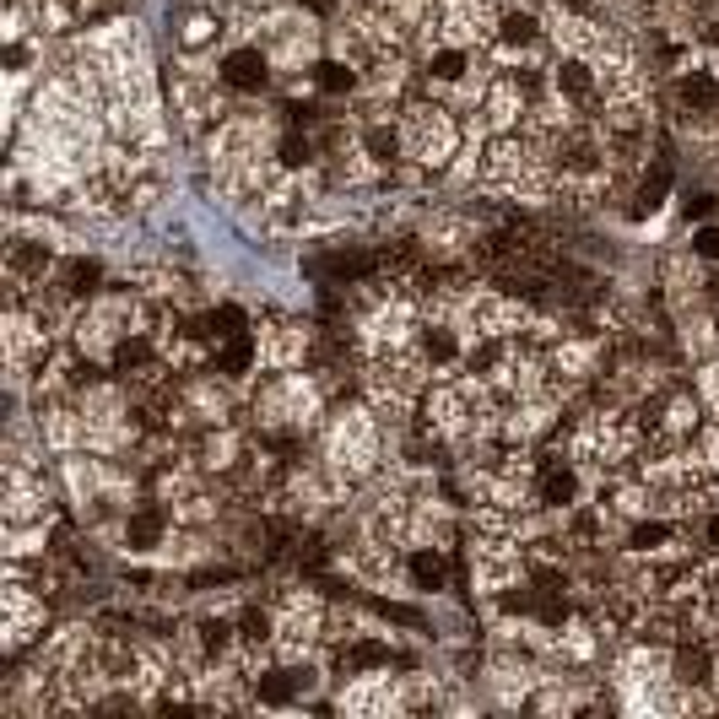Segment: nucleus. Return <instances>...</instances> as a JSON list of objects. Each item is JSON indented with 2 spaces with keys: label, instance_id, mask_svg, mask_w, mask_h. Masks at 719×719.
Here are the masks:
<instances>
[{
  "label": "nucleus",
  "instance_id": "obj_4",
  "mask_svg": "<svg viewBox=\"0 0 719 719\" xmlns=\"http://www.w3.org/2000/svg\"><path fill=\"white\" fill-rule=\"evenodd\" d=\"M314 271H319V276L357 282V276H368V271H373V254H363V249H336L331 260H314Z\"/></svg>",
  "mask_w": 719,
  "mask_h": 719
},
{
  "label": "nucleus",
  "instance_id": "obj_22",
  "mask_svg": "<svg viewBox=\"0 0 719 719\" xmlns=\"http://www.w3.org/2000/svg\"><path fill=\"white\" fill-rule=\"evenodd\" d=\"M238 633H244L249 643H266V638H271V617H266V611H244Z\"/></svg>",
  "mask_w": 719,
  "mask_h": 719
},
{
  "label": "nucleus",
  "instance_id": "obj_9",
  "mask_svg": "<svg viewBox=\"0 0 719 719\" xmlns=\"http://www.w3.org/2000/svg\"><path fill=\"white\" fill-rule=\"evenodd\" d=\"M422 357L433 363V368H443V363H454L460 357V341H454L443 324H433V331H422Z\"/></svg>",
  "mask_w": 719,
  "mask_h": 719
},
{
  "label": "nucleus",
  "instance_id": "obj_12",
  "mask_svg": "<svg viewBox=\"0 0 719 719\" xmlns=\"http://www.w3.org/2000/svg\"><path fill=\"white\" fill-rule=\"evenodd\" d=\"M666 189H671V168L660 163L655 173H649V179H643V189H638V212H655V206L666 201Z\"/></svg>",
  "mask_w": 719,
  "mask_h": 719
},
{
  "label": "nucleus",
  "instance_id": "obj_14",
  "mask_svg": "<svg viewBox=\"0 0 719 719\" xmlns=\"http://www.w3.org/2000/svg\"><path fill=\"white\" fill-rule=\"evenodd\" d=\"M147 363H152V347H147V341H136V336L114 347V368H119V373H130V368H147Z\"/></svg>",
  "mask_w": 719,
  "mask_h": 719
},
{
  "label": "nucleus",
  "instance_id": "obj_2",
  "mask_svg": "<svg viewBox=\"0 0 719 719\" xmlns=\"http://www.w3.org/2000/svg\"><path fill=\"white\" fill-rule=\"evenodd\" d=\"M536 492H541V503H552V508H568V503L579 498V471H573V466H563V460H547V466H541V482H536Z\"/></svg>",
  "mask_w": 719,
  "mask_h": 719
},
{
  "label": "nucleus",
  "instance_id": "obj_18",
  "mask_svg": "<svg viewBox=\"0 0 719 719\" xmlns=\"http://www.w3.org/2000/svg\"><path fill=\"white\" fill-rule=\"evenodd\" d=\"M433 76H438V82H460V76H466V54H460V49H438V54H433Z\"/></svg>",
  "mask_w": 719,
  "mask_h": 719
},
{
  "label": "nucleus",
  "instance_id": "obj_25",
  "mask_svg": "<svg viewBox=\"0 0 719 719\" xmlns=\"http://www.w3.org/2000/svg\"><path fill=\"white\" fill-rule=\"evenodd\" d=\"M282 163H287V168H298V163H308V147H303L298 136H287V141H282Z\"/></svg>",
  "mask_w": 719,
  "mask_h": 719
},
{
  "label": "nucleus",
  "instance_id": "obj_26",
  "mask_svg": "<svg viewBox=\"0 0 719 719\" xmlns=\"http://www.w3.org/2000/svg\"><path fill=\"white\" fill-rule=\"evenodd\" d=\"M308 12H319V17H331V12H336V0H308Z\"/></svg>",
  "mask_w": 719,
  "mask_h": 719
},
{
  "label": "nucleus",
  "instance_id": "obj_17",
  "mask_svg": "<svg viewBox=\"0 0 719 719\" xmlns=\"http://www.w3.org/2000/svg\"><path fill=\"white\" fill-rule=\"evenodd\" d=\"M373 666H389V649L384 643H357L347 655V671H373Z\"/></svg>",
  "mask_w": 719,
  "mask_h": 719
},
{
  "label": "nucleus",
  "instance_id": "obj_1",
  "mask_svg": "<svg viewBox=\"0 0 719 719\" xmlns=\"http://www.w3.org/2000/svg\"><path fill=\"white\" fill-rule=\"evenodd\" d=\"M222 82L238 87V92H260V87H266V54H260V49H233L222 60Z\"/></svg>",
  "mask_w": 719,
  "mask_h": 719
},
{
  "label": "nucleus",
  "instance_id": "obj_8",
  "mask_svg": "<svg viewBox=\"0 0 719 719\" xmlns=\"http://www.w3.org/2000/svg\"><path fill=\"white\" fill-rule=\"evenodd\" d=\"M254 363V341H249V331L244 336H228L222 341V352H217V373H244Z\"/></svg>",
  "mask_w": 719,
  "mask_h": 719
},
{
  "label": "nucleus",
  "instance_id": "obj_6",
  "mask_svg": "<svg viewBox=\"0 0 719 719\" xmlns=\"http://www.w3.org/2000/svg\"><path fill=\"white\" fill-rule=\"evenodd\" d=\"M124 541L136 547V552L157 547V541H163V514H157V508H141V514H130V525H124Z\"/></svg>",
  "mask_w": 719,
  "mask_h": 719
},
{
  "label": "nucleus",
  "instance_id": "obj_5",
  "mask_svg": "<svg viewBox=\"0 0 719 719\" xmlns=\"http://www.w3.org/2000/svg\"><path fill=\"white\" fill-rule=\"evenodd\" d=\"M682 103H687V108H698V114H714V108H719V82H714L708 71L682 76Z\"/></svg>",
  "mask_w": 719,
  "mask_h": 719
},
{
  "label": "nucleus",
  "instance_id": "obj_10",
  "mask_svg": "<svg viewBox=\"0 0 719 719\" xmlns=\"http://www.w3.org/2000/svg\"><path fill=\"white\" fill-rule=\"evenodd\" d=\"M443 557L438 552H411V579H417V590H438L443 584Z\"/></svg>",
  "mask_w": 719,
  "mask_h": 719
},
{
  "label": "nucleus",
  "instance_id": "obj_24",
  "mask_svg": "<svg viewBox=\"0 0 719 719\" xmlns=\"http://www.w3.org/2000/svg\"><path fill=\"white\" fill-rule=\"evenodd\" d=\"M692 254L698 260H719V228H698L692 233Z\"/></svg>",
  "mask_w": 719,
  "mask_h": 719
},
{
  "label": "nucleus",
  "instance_id": "obj_11",
  "mask_svg": "<svg viewBox=\"0 0 719 719\" xmlns=\"http://www.w3.org/2000/svg\"><path fill=\"white\" fill-rule=\"evenodd\" d=\"M314 82H319L324 92H352V87H357L352 65H341V60H324V65H314Z\"/></svg>",
  "mask_w": 719,
  "mask_h": 719
},
{
  "label": "nucleus",
  "instance_id": "obj_3",
  "mask_svg": "<svg viewBox=\"0 0 719 719\" xmlns=\"http://www.w3.org/2000/svg\"><path fill=\"white\" fill-rule=\"evenodd\" d=\"M298 692H303V671H266V676H254V698L271 703V708L292 703Z\"/></svg>",
  "mask_w": 719,
  "mask_h": 719
},
{
  "label": "nucleus",
  "instance_id": "obj_15",
  "mask_svg": "<svg viewBox=\"0 0 719 719\" xmlns=\"http://www.w3.org/2000/svg\"><path fill=\"white\" fill-rule=\"evenodd\" d=\"M212 336H244V308L238 303H222V308H212Z\"/></svg>",
  "mask_w": 719,
  "mask_h": 719
},
{
  "label": "nucleus",
  "instance_id": "obj_7",
  "mask_svg": "<svg viewBox=\"0 0 719 719\" xmlns=\"http://www.w3.org/2000/svg\"><path fill=\"white\" fill-rule=\"evenodd\" d=\"M557 92H568V98H590V92H595L590 65H584V60H563V65H557Z\"/></svg>",
  "mask_w": 719,
  "mask_h": 719
},
{
  "label": "nucleus",
  "instance_id": "obj_21",
  "mask_svg": "<svg viewBox=\"0 0 719 719\" xmlns=\"http://www.w3.org/2000/svg\"><path fill=\"white\" fill-rule=\"evenodd\" d=\"M228 643H233V627L228 622H201V649H206V655H222Z\"/></svg>",
  "mask_w": 719,
  "mask_h": 719
},
{
  "label": "nucleus",
  "instance_id": "obj_13",
  "mask_svg": "<svg viewBox=\"0 0 719 719\" xmlns=\"http://www.w3.org/2000/svg\"><path fill=\"white\" fill-rule=\"evenodd\" d=\"M708 671H714L708 649H682V655H676V676L682 682H708Z\"/></svg>",
  "mask_w": 719,
  "mask_h": 719
},
{
  "label": "nucleus",
  "instance_id": "obj_19",
  "mask_svg": "<svg viewBox=\"0 0 719 719\" xmlns=\"http://www.w3.org/2000/svg\"><path fill=\"white\" fill-rule=\"evenodd\" d=\"M541 33H536V17H503V44H519V49H531Z\"/></svg>",
  "mask_w": 719,
  "mask_h": 719
},
{
  "label": "nucleus",
  "instance_id": "obj_16",
  "mask_svg": "<svg viewBox=\"0 0 719 719\" xmlns=\"http://www.w3.org/2000/svg\"><path fill=\"white\" fill-rule=\"evenodd\" d=\"M98 287V266L92 260H71L65 266V292H92Z\"/></svg>",
  "mask_w": 719,
  "mask_h": 719
},
{
  "label": "nucleus",
  "instance_id": "obj_27",
  "mask_svg": "<svg viewBox=\"0 0 719 719\" xmlns=\"http://www.w3.org/2000/svg\"><path fill=\"white\" fill-rule=\"evenodd\" d=\"M708 541H714V547H719V514H714V519H708Z\"/></svg>",
  "mask_w": 719,
  "mask_h": 719
},
{
  "label": "nucleus",
  "instance_id": "obj_23",
  "mask_svg": "<svg viewBox=\"0 0 719 719\" xmlns=\"http://www.w3.org/2000/svg\"><path fill=\"white\" fill-rule=\"evenodd\" d=\"M395 147H401L395 130H384V124H379V130H368V152H373L379 163H384V157H395Z\"/></svg>",
  "mask_w": 719,
  "mask_h": 719
},
{
  "label": "nucleus",
  "instance_id": "obj_20",
  "mask_svg": "<svg viewBox=\"0 0 719 719\" xmlns=\"http://www.w3.org/2000/svg\"><path fill=\"white\" fill-rule=\"evenodd\" d=\"M666 541H671V525H660V519H649V525L633 531V547H638V552H655V547H666Z\"/></svg>",
  "mask_w": 719,
  "mask_h": 719
}]
</instances>
